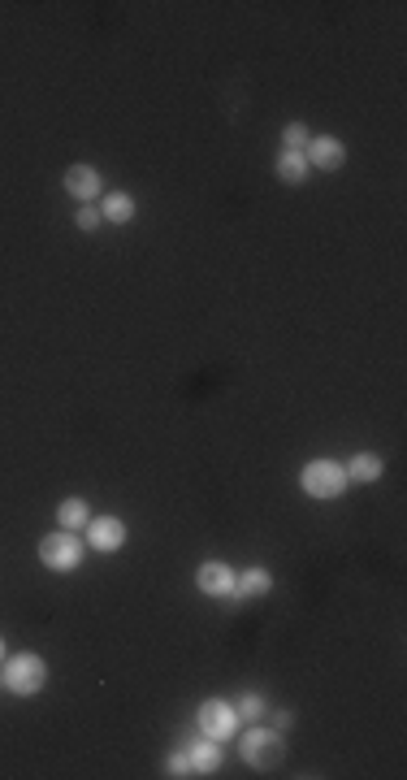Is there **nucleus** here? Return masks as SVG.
Wrapping results in <instances>:
<instances>
[{"label":"nucleus","instance_id":"4","mask_svg":"<svg viewBox=\"0 0 407 780\" xmlns=\"http://www.w3.org/2000/svg\"><path fill=\"white\" fill-rule=\"evenodd\" d=\"M83 555H87V542L70 529H57L39 538V564L48 572H57V577H70V572L83 568Z\"/></svg>","mask_w":407,"mask_h":780},{"label":"nucleus","instance_id":"15","mask_svg":"<svg viewBox=\"0 0 407 780\" xmlns=\"http://www.w3.org/2000/svg\"><path fill=\"white\" fill-rule=\"evenodd\" d=\"M87 520H91V507H87L83 494H70V499L57 503V529L78 533V529H87Z\"/></svg>","mask_w":407,"mask_h":780},{"label":"nucleus","instance_id":"17","mask_svg":"<svg viewBox=\"0 0 407 780\" xmlns=\"http://www.w3.org/2000/svg\"><path fill=\"white\" fill-rule=\"evenodd\" d=\"M308 143H312V130L304 122H286L282 126V148L286 152H308Z\"/></svg>","mask_w":407,"mask_h":780},{"label":"nucleus","instance_id":"18","mask_svg":"<svg viewBox=\"0 0 407 780\" xmlns=\"http://www.w3.org/2000/svg\"><path fill=\"white\" fill-rule=\"evenodd\" d=\"M161 776H169V780H191L195 772H191V759H187V750H182V746H174V750H169V759H165V767H161Z\"/></svg>","mask_w":407,"mask_h":780},{"label":"nucleus","instance_id":"19","mask_svg":"<svg viewBox=\"0 0 407 780\" xmlns=\"http://www.w3.org/2000/svg\"><path fill=\"white\" fill-rule=\"evenodd\" d=\"M74 226L83 230V234H96L104 226V217H100V204H78V213H74Z\"/></svg>","mask_w":407,"mask_h":780},{"label":"nucleus","instance_id":"22","mask_svg":"<svg viewBox=\"0 0 407 780\" xmlns=\"http://www.w3.org/2000/svg\"><path fill=\"white\" fill-rule=\"evenodd\" d=\"M0 689H5V681H0Z\"/></svg>","mask_w":407,"mask_h":780},{"label":"nucleus","instance_id":"11","mask_svg":"<svg viewBox=\"0 0 407 780\" xmlns=\"http://www.w3.org/2000/svg\"><path fill=\"white\" fill-rule=\"evenodd\" d=\"M269 590H273V572L265 564H247L243 572H234L230 598H234V603H256V598H265Z\"/></svg>","mask_w":407,"mask_h":780},{"label":"nucleus","instance_id":"16","mask_svg":"<svg viewBox=\"0 0 407 780\" xmlns=\"http://www.w3.org/2000/svg\"><path fill=\"white\" fill-rule=\"evenodd\" d=\"M230 702H234V711H239V724H260L269 715V702H265L260 689H243V694L230 698Z\"/></svg>","mask_w":407,"mask_h":780},{"label":"nucleus","instance_id":"6","mask_svg":"<svg viewBox=\"0 0 407 780\" xmlns=\"http://www.w3.org/2000/svg\"><path fill=\"white\" fill-rule=\"evenodd\" d=\"M126 538H130V529H126L122 516H91L87 529H83V542L91 546V551H100V555L122 551Z\"/></svg>","mask_w":407,"mask_h":780},{"label":"nucleus","instance_id":"5","mask_svg":"<svg viewBox=\"0 0 407 780\" xmlns=\"http://www.w3.org/2000/svg\"><path fill=\"white\" fill-rule=\"evenodd\" d=\"M195 728L226 746L230 737H239V711H234L230 698H204L200 707H195Z\"/></svg>","mask_w":407,"mask_h":780},{"label":"nucleus","instance_id":"21","mask_svg":"<svg viewBox=\"0 0 407 780\" xmlns=\"http://www.w3.org/2000/svg\"><path fill=\"white\" fill-rule=\"evenodd\" d=\"M5 655H9V646H5V633H0V663H5Z\"/></svg>","mask_w":407,"mask_h":780},{"label":"nucleus","instance_id":"8","mask_svg":"<svg viewBox=\"0 0 407 780\" xmlns=\"http://www.w3.org/2000/svg\"><path fill=\"white\" fill-rule=\"evenodd\" d=\"M61 182H65V191H70V200H78V204H100V195H104V174L87 161L65 169Z\"/></svg>","mask_w":407,"mask_h":780},{"label":"nucleus","instance_id":"9","mask_svg":"<svg viewBox=\"0 0 407 780\" xmlns=\"http://www.w3.org/2000/svg\"><path fill=\"white\" fill-rule=\"evenodd\" d=\"M195 590L204 598H230L234 590V568L226 559H204V564H195Z\"/></svg>","mask_w":407,"mask_h":780},{"label":"nucleus","instance_id":"10","mask_svg":"<svg viewBox=\"0 0 407 780\" xmlns=\"http://www.w3.org/2000/svg\"><path fill=\"white\" fill-rule=\"evenodd\" d=\"M304 156H308L312 169H321V174H338V169L347 165V143L338 135H312Z\"/></svg>","mask_w":407,"mask_h":780},{"label":"nucleus","instance_id":"7","mask_svg":"<svg viewBox=\"0 0 407 780\" xmlns=\"http://www.w3.org/2000/svg\"><path fill=\"white\" fill-rule=\"evenodd\" d=\"M182 750H187V759H191V772H195V776H217V772H221V763H226V750H221V741L204 737L195 724H191L187 741H182Z\"/></svg>","mask_w":407,"mask_h":780},{"label":"nucleus","instance_id":"2","mask_svg":"<svg viewBox=\"0 0 407 780\" xmlns=\"http://www.w3.org/2000/svg\"><path fill=\"white\" fill-rule=\"evenodd\" d=\"M286 733L278 728H265V724H247L243 737H239V754L252 772H278L282 759H286Z\"/></svg>","mask_w":407,"mask_h":780},{"label":"nucleus","instance_id":"14","mask_svg":"<svg viewBox=\"0 0 407 780\" xmlns=\"http://www.w3.org/2000/svg\"><path fill=\"white\" fill-rule=\"evenodd\" d=\"M273 174H278L286 187H304L308 174H312V165H308V156L304 152H278V161H273Z\"/></svg>","mask_w":407,"mask_h":780},{"label":"nucleus","instance_id":"3","mask_svg":"<svg viewBox=\"0 0 407 780\" xmlns=\"http://www.w3.org/2000/svg\"><path fill=\"white\" fill-rule=\"evenodd\" d=\"M347 468L330 460V455H317V460H308L304 468H299V490L308 494V499H317V503H334V499H343L347 494Z\"/></svg>","mask_w":407,"mask_h":780},{"label":"nucleus","instance_id":"13","mask_svg":"<svg viewBox=\"0 0 407 780\" xmlns=\"http://www.w3.org/2000/svg\"><path fill=\"white\" fill-rule=\"evenodd\" d=\"M347 481H356V486H373V481H382L386 477V460L377 451H356V455H347Z\"/></svg>","mask_w":407,"mask_h":780},{"label":"nucleus","instance_id":"20","mask_svg":"<svg viewBox=\"0 0 407 780\" xmlns=\"http://www.w3.org/2000/svg\"><path fill=\"white\" fill-rule=\"evenodd\" d=\"M269 720H273V728H278V733H291L295 711H291V707H273V711H269Z\"/></svg>","mask_w":407,"mask_h":780},{"label":"nucleus","instance_id":"12","mask_svg":"<svg viewBox=\"0 0 407 780\" xmlns=\"http://www.w3.org/2000/svg\"><path fill=\"white\" fill-rule=\"evenodd\" d=\"M100 217L104 226H130L139 217V200L130 191H104L100 195Z\"/></svg>","mask_w":407,"mask_h":780},{"label":"nucleus","instance_id":"1","mask_svg":"<svg viewBox=\"0 0 407 780\" xmlns=\"http://www.w3.org/2000/svg\"><path fill=\"white\" fill-rule=\"evenodd\" d=\"M0 681H5V694H13V698L44 694L48 659L35 655V650H13V655H5V663H0Z\"/></svg>","mask_w":407,"mask_h":780}]
</instances>
